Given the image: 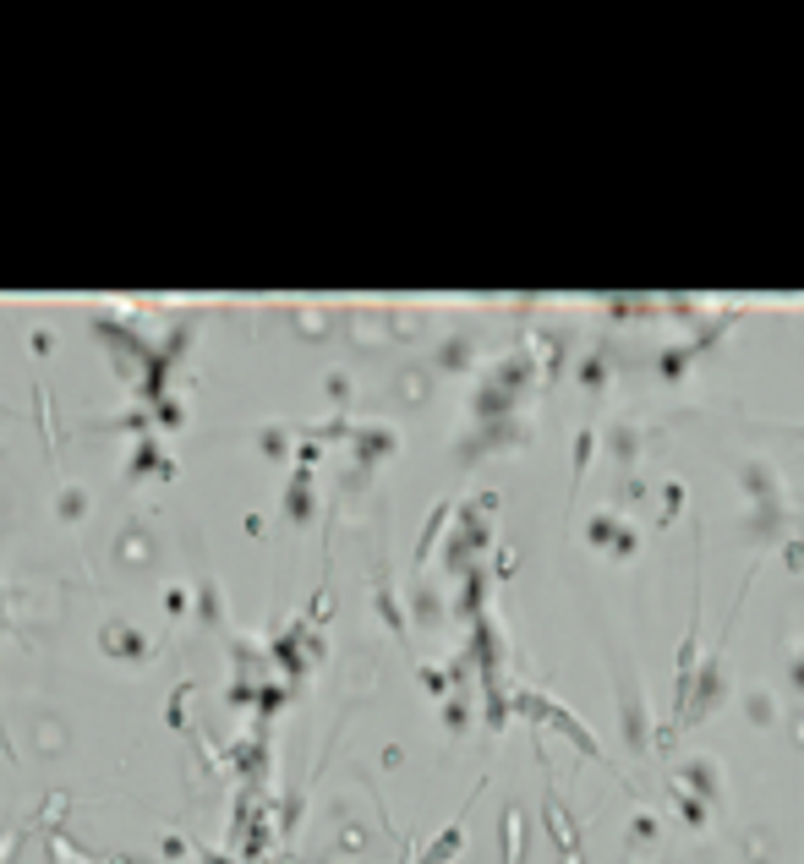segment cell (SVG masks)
Returning a JSON list of instances; mask_svg holds the SVG:
<instances>
[{
    "label": "cell",
    "instance_id": "6da1fadb",
    "mask_svg": "<svg viewBox=\"0 0 804 864\" xmlns=\"http://www.w3.org/2000/svg\"><path fill=\"white\" fill-rule=\"evenodd\" d=\"M586 542H591V547H608L613 558H629V553H635V531H629V525H619V515H613V509L591 515V525H586Z\"/></svg>",
    "mask_w": 804,
    "mask_h": 864
},
{
    "label": "cell",
    "instance_id": "277c9868",
    "mask_svg": "<svg viewBox=\"0 0 804 864\" xmlns=\"http://www.w3.org/2000/svg\"><path fill=\"white\" fill-rule=\"evenodd\" d=\"M580 383H586V389H608V361L586 356V361H580Z\"/></svg>",
    "mask_w": 804,
    "mask_h": 864
},
{
    "label": "cell",
    "instance_id": "8992f818",
    "mask_svg": "<svg viewBox=\"0 0 804 864\" xmlns=\"http://www.w3.org/2000/svg\"><path fill=\"white\" fill-rule=\"evenodd\" d=\"M794 679L804 684V651H799V662H794Z\"/></svg>",
    "mask_w": 804,
    "mask_h": 864
},
{
    "label": "cell",
    "instance_id": "3957f363",
    "mask_svg": "<svg viewBox=\"0 0 804 864\" xmlns=\"http://www.w3.org/2000/svg\"><path fill=\"white\" fill-rule=\"evenodd\" d=\"M591 449H597V427H580L575 432V493H580V482H586V471H591Z\"/></svg>",
    "mask_w": 804,
    "mask_h": 864
},
{
    "label": "cell",
    "instance_id": "7a4b0ae2",
    "mask_svg": "<svg viewBox=\"0 0 804 864\" xmlns=\"http://www.w3.org/2000/svg\"><path fill=\"white\" fill-rule=\"evenodd\" d=\"M739 482H744V493H750L755 504H783V476H777V465L739 460Z\"/></svg>",
    "mask_w": 804,
    "mask_h": 864
},
{
    "label": "cell",
    "instance_id": "5b68a950",
    "mask_svg": "<svg viewBox=\"0 0 804 864\" xmlns=\"http://www.w3.org/2000/svg\"><path fill=\"white\" fill-rule=\"evenodd\" d=\"M613 449H619V465H635L640 432H635V427H613Z\"/></svg>",
    "mask_w": 804,
    "mask_h": 864
}]
</instances>
